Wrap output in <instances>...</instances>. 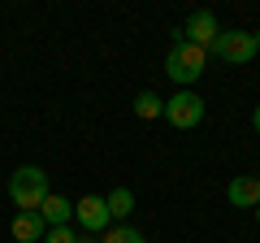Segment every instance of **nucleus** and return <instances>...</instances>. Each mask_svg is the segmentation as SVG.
<instances>
[{
  "mask_svg": "<svg viewBox=\"0 0 260 243\" xmlns=\"http://www.w3.org/2000/svg\"><path fill=\"white\" fill-rule=\"evenodd\" d=\"M48 196H52V187H48V174L39 165H22L9 174V200L18 213H39Z\"/></svg>",
  "mask_w": 260,
  "mask_h": 243,
  "instance_id": "1",
  "label": "nucleus"
},
{
  "mask_svg": "<svg viewBox=\"0 0 260 243\" xmlns=\"http://www.w3.org/2000/svg\"><path fill=\"white\" fill-rule=\"evenodd\" d=\"M204 66H208V52L195 48L191 39H182V31H174V44H169V56H165V74L178 87H191L195 78L204 74Z\"/></svg>",
  "mask_w": 260,
  "mask_h": 243,
  "instance_id": "2",
  "label": "nucleus"
},
{
  "mask_svg": "<svg viewBox=\"0 0 260 243\" xmlns=\"http://www.w3.org/2000/svg\"><path fill=\"white\" fill-rule=\"evenodd\" d=\"M208 52H213L217 61H225V66H247L251 56H256V35H251V31H239V26L221 31Z\"/></svg>",
  "mask_w": 260,
  "mask_h": 243,
  "instance_id": "3",
  "label": "nucleus"
},
{
  "mask_svg": "<svg viewBox=\"0 0 260 243\" xmlns=\"http://www.w3.org/2000/svg\"><path fill=\"white\" fill-rule=\"evenodd\" d=\"M165 122L174 126V131H195V126L204 122V100H200L191 87H182L178 96L165 100Z\"/></svg>",
  "mask_w": 260,
  "mask_h": 243,
  "instance_id": "4",
  "label": "nucleus"
},
{
  "mask_svg": "<svg viewBox=\"0 0 260 243\" xmlns=\"http://www.w3.org/2000/svg\"><path fill=\"white\" fill-rule=\"evenodd\" d=\"M74 222L83 226L87 234H104V230L113 226L109 200H104V196H83V200H74Z\"/></svg>",
  "mask_w": 260,
  "mask_h": 243,
  "instance_id": "5",
  "label": "nucleus"
},
{
  "mask_svg": "<svg viewBox=\"0 0 260 243\" xmlns=\"http://www.w3.org/2000/svg\"><path fill=\"white\" fill-rule=\"evenodd\" d=\"M217 35H221V26H217V13L213 9H195L191 18H186V26H182V39H191L195 48H213L217 44Z\"/></svg>",
  "mask_w": 260,
  "mask_h": 243,
  "instance_id": "6",
  "label": "nucleus"
},
{
  "mask_svg": "<svg viewBox=\"0 0 260 243\" xmlns=\"http://www.w3.org/2000/svg\"><path fill=\"white\" fill-rule=\"evenodd\" d=\"M9 230H13V239H18V243H44V234H48V222H44L39 213H18Z\"/></svg>",
  "mask_w": 260,
  "mask_h": 243,
  "instance_id": "7",
  "label": "nucleus"
},
{
  "mask_svg": "<svg viewBox=\"0 0 260 243\" xmlns=\"http://www.w3.org/2000/svg\"><path fill=\"white\" fill-rule=\"evenodd\" d=\"M39 217H44L48 226H70V222H74V200H65V196L52 191V196L39 204Z\"/></svg>",
  "mask_w": 260,
  "mask_h": 243,
  "instance_id": "8",
  "label": "nucleus"
},
{
  "mask_svg": "<svg viewBox=\"0 0 260 243\" xmlns=\"http://www.w3.org/2000/svg\"><path fill=\"white\" fill-rule=\"evenodd\" d=\"M225 200L234 208H256L260 204V183L256 178H234L230 187H225Z\"/></svg>",
  "mask_w": 260,
  "mask_h": 243,
  "instance_id": "9",
  "label": "nucleus"
},
{
  "mask_svg": "<svg viewBox=\"0 0 260 243\" xmlns=\"http://www.w3.org/2000/svg\"><path fill=\"white\" fill-rule=\"evenodd\" d=\"M104 200H109V217L117 226H126V217L135 213V191H130V187H113Z\"/></svg>",
  "mask_w": 260,
  "mask_h": 243,
  "instance_id": "10",
  "label": "nucleus"
},
{
  "mask_svg": "<svg viewBox=\"0 0 260 243\" xmlns=\"http://www.w3.org/2000/svg\"><path fill=\"white\" fill-rule=\"evenodd\" d=\"M135 113H139V117H165V100H160L156 92H139L135 96Z\"/></svg>",
  "mask_w": 260,
  "mask_h": 243,
  "instance_id": "11",
  "label": "nucleus"
},
{
  "mask_svg": "<svg viewBox=\"0 0 260 243\" xmlns=\"http://www.w3.org/2000/svg\"><path fill=\"white\" fill-rule=\"evenodd\" d=\"M100 243H148V239H143L135 226H109V230L100 234Z\"/></svg>",
  "mask_w": 260,
  "mask_h": 243,
  "instance_id": "12",
  "label": "nucleus"
},
{
  "mask_svg": "<svg viewBox=\"0 0 260 243\" xmlns=\"http://www.w3.org/2000/svg\"><path fill=\"white\" fill-rule=\"evenodd\" d=\"M78 234L70 230V226H48V234H44V243H74Z\"/></svg>",
  "mask_w": 260,
  "mask_h": 243,
  "instance_id": "13",
  "label": "nucleus"
},
{
  "mask_svg": "<svg viewBox=\"0 0 260 243\" xmlns=\"http://www.w3.org/2000/svg\"><path fill=\"white\" fill-rule=\"evenodd\" d=\"M251 131L260 135V104H256V113H251Z\"/></svg>",
  "mask_w": 260,
  "mask_h": 243,
  "instance_id": "14",
  "label": "nucleus"
},
{
  "mask_svg": "<svg viewBox=\"0 0 260 243\" xmlns=\"http://www.w3.org/2000/svg\"><path fill=\"white\" fill-rule=\"evenodd\" d=\"M74 243H95V234H87V230H83V234H78Z\"/></svg>",
  "mask_w": 260,
  "mask_h": 243,
  "instance_id": "15",
  "label": "nucleus"
},
{
  "mask_svg": "<svg viewBox=\"0 0 260 243\" xmlns=\"http://www.w3.org/2000/svg\"><path fill=\"white\" fill-rule=\"evenodd\" d=\"M251 35H256V52H260V31H251Z\"/></svg>",
  "mask_w": 260,
  "mask_h": 243,
  "instance_id": "16",
  "label": "nucleus"
},
{
  "mask_svg": "<svg viewBox=\"0 0 260 243\" xmlns=\"http://www.w3.org/2000/svg\"><path fill=\"white\" fill-rule=\"evenodd\" d=\"M256 222H260V204H256Z\"/></svg>",
  "mask_w": 260,
  "mask_h": 243,
  "instance_id": "17",
  "label": "nucleus"
},
{
  "mask_svg": "<svg viewBox=\"0 0 260 243\" xmlns=\"http://www.w3.org/2000/svg\"><path fill=\"white\" fill-rule=\"evenodd\" d=\"M256 183H260V174H256Z\"/></svg>",
  "mask_w": 260,
  "mask_h": 243,
  "instance_id": "18",
  "label": "nucleus"
}]
</instances>
